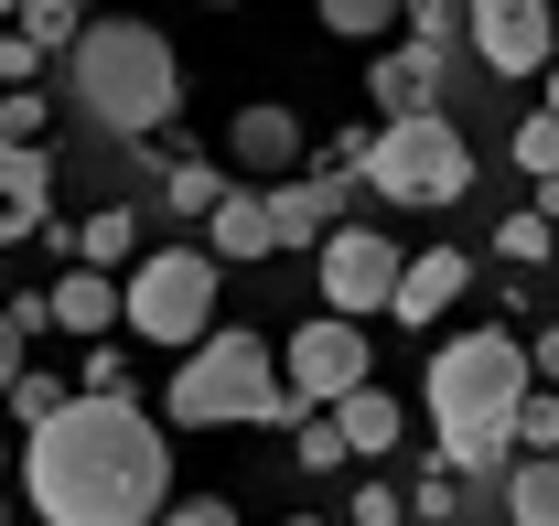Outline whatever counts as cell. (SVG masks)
I'll use <instances>...</instances> for the list:
<instances>
[{"label": "cell", "mask_w": 559, "mask_h": 526, "mask_svg": "<svg viewBox=\"0 0 559 526\" xmlns=\"http://www.w3.org/2000/svg\"><path fill=\"white\" fill-rule=\"evenodd\" d=\"M33 526H151L173 505V441L140 397H66L11 441Z\"/></svg>", "instance_id": "6da1fadb"}, {"label": "cell", "mask_w": 559, "mask_h": 526, "mask_svg": "<svg viewBox=\"0 0 559 526\" xmlns=\"http://www.w3.org/2000/svg\"><path fill=\"white\" fill-rule=\"evenodd\" d=\"M527 344L516 333H452L441 355H430V376H419V397H430V430H441V462L452 473H495L506 462V441H516V408H527Z\"/></svg>", "instance_id": "7a4b0ae2"}, {"label": "cell", "mask_w": 559, "mask_h": 526, "mask_svg": "<svg viewBox=\"0 0 559 526\" xmlns=\"http://www.w3.org/2000/svg\"><path fill=\"white\" fill-rule=\"evenodd\" d=\"M66 86L86 97V119L119 140L173 130V108H183V65H173V44L151 22H86L66 44Z\"/></svg>", "instance_id": "3957f363"}, {"label": "cell", "mask_w": 559, "mask_h": 526, "mask_svg": "<svg viewBox=\"0 0 559 526\" xmlns=\"http://www.w3.org/2000/svg\"><path fill=\"white\" fill-rule=\"evenodd\" d=\"M173 419H183V430H280V419H301V408L280 397V344H259L248 323H215L205 344H183V366H173Z\"/></svg>", "instance_id": "277c9868"}, {"label": "cell", "mask_w": 559, "mask_h": 526, "mask_svg": "<svg viewBox=\"0 0 559 526\" xmlns=\"http://www.w3.org/2000/svg\"><path fill=\"white\" fill-rule=\"evenodd\" d=\"M355 172L388 204H430V215H441V204H463V183H474V151H463V130H452L441 108H419V119H377Z\"/></svg>", "instance_id": "5b68a950"}, {"label": "cell", "mask_w": 559, "mask_h": 526, "mask_svg": "<svg viewBox=\"0 0 559 526\" xmlns=\"http://www.w3.org/2000/svg\"><path fill=\"white\" fill-rule=\"evenodd\" d=\"M119 323H130L140 344H162V355L205 344L215 333V259L205 248H151V259L119 279Z\"/></svg>", "instance_id": "8992f818"}, {"label": "cell", "mask_w": 559, "mask_h": 526, "mask_svg": "<svg viewBox=\"0 0 559 526\" xmlns=\"http://www.w3.org/2000/svg\"><path fill=\"white\" fill-rule=\"evenodd\" d=\"M366 387V323H345V312H312V323L280 344V397L290 408H334V397Z\"/></svg>", "instance_id": "52a82bcc"}, {"label": "cell", "mask_w": 559, "mask_h": 526, "mask_svg": "<svg viewBox=\"0 0 559 526\" xmlns=\"http://www.w3.org/2000/svg\"><path fill=\"white\" fill-rule=\"evenodd\" d=\"M463 44L495 75H549L559 65V11L549 0H463Z\"/></svg>", "instance_id": "ba28073f"}, {"label": "cell", "mask_w": 559, "mask_h": 526, "mask_svg": "<svg viewBox=\"0 0 559 526\" xmlns=\"http://www.w3.org/2000/svg\"><path fill=\"white\" fill-rule=\"evenodd\" d=\"M312 259H323V312H345V323L388 312V290H399V248H388L377 226H334Z\"/></svg>", "instance_id": "9c48e42d"}, {"label": "cell", "mask_w": 559, "mask_h": 526, "mask_svg": "<svg viewBox=\"0 0 559 526\" xmlns=\"http://www.w3.org/2000/svg\"><path fill=\"white\" fill-rule=\"evenodd\" d=\"M463 290H474V259H463V248H419V259H399V290H388V312L419 333V323H441Z\"/></svg>", "instance_id": "30bf717a"}, {"label": "cell", "mask_w": 559, "mask_h": 526, "mask_svg": "<svg viewBox=\"0 0 559 526\" xmlns=\"http://www.w3.org/2000/svg\"><path fill=\"white\" fill-rule=\"evenodd\" d=\"M270 204V248H323L334 226H345V183L323 172V183H259Z\"/></svg>", "instance_id": "8fae6325"}, {"label": "cell", "mask_w": 559, "mask_h": 526, "mask_svg": "<svg viewBox=\"0 0 559 526\" xmlns=\"http://www.w3.org/2000/svg\"><path fill=\"white\" fill-rule=\"evenodd\" d=\"M205 259L226 268H248V259H280L270 248V204H259V183H226V194H215V215H205Z\"/></svg>", "instance_id": "7c38bea8"}, {"label": "cell", "mask_w": 559, "mask_h": 526, "mask_svg": "<svg viewBox=\"0 0 559 526\" xmlns=\"http://www.w3.org/2000/svg\"><path fill=\"white\" fill-rule=\"evenodd\" d=\"M44 312H55V333H75V344H108V333H119V279H108V268H66V279L44 290Z\"/></svg>", "instance_id": "4fadbf2b"}, {"label": "cell", "mask_w": 559, "mask_h": 526, "mask_svg": "<svg viewBox=\"0 0 559 526\" xmlns=\"http://www.w3.org/2000/svg\"><path fill=\"white\" fill-rule=\"evenodd\" d=\"M44 215H55L44 151H11V140H0V248H11V237H44Z\"/></svg>", "instance_id": "5bb4252c"}, {"label": "cell", "mask_w": 559, "mask_h": 526, "mask_svg": "<svg viewBox=\"0 0 559 526\" xmlns=\"http://www.w3.org/2000/svg\"><path fill=\"white\" fill-rule=\"evenodd\" d=\"M366 97H377V119H419V108L441 97V55H430V44L377 55V65H366Z\"/></svg>", "instance_id": "9a60e30c"}, {"label": "cell", "mask_w": 559, "mask_h": 526, "mask_svg": "<svg viewBox=\"0 0 559 526\" xmlns=\"http://www.w3.org/2000/svg\"><path fill=\"white\" fill-rule=\"evenodd\" d=\"M226 151H237V172H259V183H280V172L301 162V119H290V108H237V130H226Z\"/></svg>", "instance_id": "2e32d148"}, {"label": "cell", "mask_w": 559, "mask_h": 526, "mask_svg": "<svg viewBox=\"0 0 559 526\" xmlns=\"http://www.w3.org/2000/svg\"><path fill=\"white\" fill-rule=\"evenodd\" d=\"M323 419H334V441H345L355 462H366V452H399V430H409V419H399V397L377 387V376H366V387H355V397H334Z\"/></svg>", "instance_id": "e0dca14e"}, {"label": "cell", "mask_w": 559, "mask_h": 526, "mask_svg": "<svg viewBox=\"0 0 559 526\" xmlns=\"http://www.w3.org/2000/svg\"><path fill=\"white\" fill-rule=\"evenodd\" d=\"M506 526H559V452H527L506 473Z\"/></svg>", "instance_id": "ac0fdd59"}, {"label": "cell", "mask_w": 559, "mask_h": 526, "mask_svg": "<svg viewBox=\"0 0 559 526\" xmlns=\"http://www.w3.org/2000/svg\"><path fill=\"white\" fill-rule=\"evenodd\" d=\"M130 259H140V215L130 204H108V215L75 226V268H130Z\"/></svg>", "instance_id": "d6986e66"}, {"label": "cell", "mask_w": 559, "mask_h": 526, "mask_svg": "<svg viewBox=\"0 0 559 526\" xmlns=\"http://www.w3.org/2000/svg\"><path fill=\"white\" fill-rule=\"evenodd\" d=\"M86 11H97V0H22V11H11V33H33L44 55H66L75 33H86Z\"/></svg>", "instance_id": "ffe728a7"}, {"label": "cell", "mask_w": 559, "mask_h": 526, "mask_svg": "<svg viewBox=\"0 0 559 526\" xmlns=\"http://www.w3.org/2000/svg\"><path fill=\"white\" fill-rule=\"evenodd\" d=\"M215 194H226V172H215V162H173V172H162V204H173V215H194V226L215 215Z\"/></svg>", "instance_id": "44dd1931"}, {"label": "cell", "mask_w": 559, "mask_h": 526, "mask_svg": "<svg viewBox=\"0 0 559 526\" xmlns=\"http://www.w3.org/2000/svg\"><path fill=\"white\" fill-rule=\"evenodd\" d=\"M312 11H323V33H345V44H377V33H388L409 0H312Z\"/></svg>", "instance_id": "7402d4cb"}, {"label": "cell", "mask_w": 559, "mask_h": 526, "mask_svg": "<svg viewBox=\"0 0 559 526\" xmlns=\"http://www.w3.org/2000/svg\"><path fill=\"white\" fill-rule=\"evenodd\" d=\"M44 119H55V97H33V86H0V140H11V151H44Z\"/></svg>", "instance_id": "603a6c76"}, {"label": "cell", "mask_w": 559, "mask_h": 526, "mask_svg": "<svg viewBox=\"0 0 559 526\" xmlns=\"http://www.w3.org/2000/svg\"><path fill=\"white\" fill-rule=\"evenodd\" d=\"M55 408H66V376H55V366H22V376H11V419H22V430L55 419Z\"/></svg>", "instance_id": "cb8c5ba5"}, {"label": "cell", "mask_w": 559, "mask_h": 526, "mask_svg": "<svg viewBox=\"0 0 559 526\" xmlns=\"http://www.w3.org/2000/svg\"><path fill=\"white\" fill-rule=\"evenodd\" d=\"M290 462H301V473H345V441H334V419H323V408H301V441H290Z\"/></svg>", "instance_id": "d4e9b609"}, {"label": "cell", "mask_w": 559, "mask_h": 526, "mask_svg": "<svg viewBox=\"0 0 559 526\" xmlns=\"http://www.w3.org/2000/svg\"><path fill=\"white\" fill-rule=\"evenodd\" d=\"M516 172H538V183L559 172V119H549V108H538V119L516 130Z\"/></svg>", "instance_id": "484cf974"}, {"label": "cell", "mask_w": 559, "mask_h": 526, "mask_svg": "<svg viewBox=\"0 0 559 526\" xmlns=\"http://www.w3.org/2000/svg\"><path fill=\"white\" fill-rule=\"evenodd\" d=\"M516 441H527V452H559V387H527V408H516Z\"/></svg>", "instance_id": "4316f807"}, {"label": "cell", "mask_w": 559, "mask_h": 526, "mask_svg": "<svg viewBox=\"0 0 559 526\" xmlns=\"http://www.w3.org/2000/svg\"><path fill=\"white\" fill-rule=\"evenodd\" d=\"M495 248H506L516 268H527V259H549V215H538V204H527V215H506V226H495Z\"/></svg>", "instance_id": "83f0119b"}, {"label": "cell", "mask_w": 559, "mask_h": 526, "mask_svg": "<svg viewBox=\"0 0 559 526\" xmlns=\"http://www.w3.org/2000/svg\"><path fill=\"white\" fill-rule=\"evenodd\" d=\"M75 397H130V355H119V344H97V355H86V376H75Z\"/></svg>", "instance_id": "f1b7e54d"}, {"label": "cell", "mask_w": 559, "mask_h": 526, "mask_svg": "<svg viewBox=\"0 0 559 526\" xmlns=\"http://www.w3.org/2000/svg\"><path fill=\"white\" fill-rule=\"evenodd\" d=\"M355 526H409V505H399V483H355Z\"/></svg>", "instance_id": "f546056e"}, {"label": "cell", "mask_w": 559, "mask_h": 526, "mask_svg": "<svg viewBox=\"0 0 559 526\" xmlns=\"http://www.w3.org/2000/svg\"><path fill=\"white\" fill-rule=\"evenodd\" d=\"M33 65H44V44L33 33H0V86H33Z\"/></svg>", "instance_id": "4dcf8cb0"}, {"label": "cell", "mask_w": 559, "mask_h": 526, "mask_svg": "<svg viewBox=\"0 0 559 526\" xmlns=\"http://www.w3.org/2000/svg\"><path fill=\"white\" fill-rule=\"evenodd\" d=\"M151 526H237V516H226L215 494H183V505H162V516H151Z\"/></svg>", "instance_id": "1f68e13d"}, {"label": "cell", "mask_w": 559, "mask_h": 526, "mask_svg": "<svg viewBox=\"0 0 559 526\" xmlns=\"http://www.w3.org/2000/svg\"><path fill=\"white\" fill-rule=\"evenodd\" d=\"M527 376H538V387H559V323L527 333Z\"/></svg>", "instance_id": "d6a6232c"}, {"label": "cell", "mask_w": 559, "mask_h": 526, "mask_svg": "<svg viewBox=\"0 0 559 526\" xmlns=\"http://www.w3.org/2000/svg\"><path fill=\"white\" fill-rule=\"evenodd\" d=\"M22 366H33V355H22V323L0 312V397H11V376H22Z\"/></svg>", "instance_id": "836d02e7"}, {"label": "cell", "mask_w": 559, "mask_h": 526, "mask_svg": "<svg viewBox=\"0 0 559 526\" xmlns=\"http://www.w3.org/2000/svg\"><path fill=\"white\" fill-rule=\"evenodd\" d=\"M549 119H559V65H549Z\"/></svg>", "instance_id": "e575fe53"}, {"label": "cell", "mask_w": 559, "mask_h": 526, "mask_svg": "<svg viewBox=\"0 0 559 526\" xmlns=\"http://www.w3.org/2000/svg\"><path fill=\"white\" fill-rule=\"evenodd\" d=\"M11 11H22V0H0V33H11Z\"/></svg>", "instance_id": "d590c367"}, {"label": "cell", "mask_w": 559, "mask_h": 526, "mask_svg": "<svg viewBox=\"0 0 559 526\" xmlns=\"http://www.w3.org/2000/svg\"><path fill=\"white\" fill-rule=\"evenodd\" d=\"M0 473H11V430H0Z\"/></svg>", "instance_id": "8d00e7d4"}, {"label": "cell", "mask_w": 559, "mask_h": 526, "mask_svg": "<svg viewBox=\"0 0 559 526\" xmlns=\"http://www.w3.org/2000/svg\"><path fill=\"white\" fill-rule=\"evenodd\" d=\"M205 11H237V0H205Z\"/></svg>", "instance_id": "74e56055"}, {"label": "cell", "mask_w": 559, "mask_h": 526, "mask_svg": "<svg viewBox=\"0 0 559 526\" xmlns=\"http://www.w3.org/2000/svg\"><path fill=\"white\" fill-rule=\"evenodd\" d=\"M290 526H323V516H290Z\"/></svg>", "instance_id": "f35d334b"}]
</instances>
